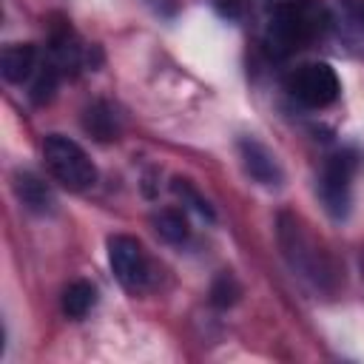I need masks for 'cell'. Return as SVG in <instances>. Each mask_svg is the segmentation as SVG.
Listing matches in <instances>:
<instances>
[{
  "label": "cell",
  "mask_w": 364,
  "mask_h": 364,
  "mask_svg": "<svg viewBox=\"0 0 364 364\" xmlns=\"http://www.w3.org/2000/svg\"><path fill=\"white\" fill-rule=\"evenodd\" d=\"M262 43L264 51L276 60L290 57L301 46H307L321 28H324V14L316 3L310 0H296L290 6H282L262 20Z\"/></svg>",
  "instance_id": "cell-1"
},
{
  "label": "cell",
  "mask_w": 364,
  "mask_h": 364,
  "mask_svg": "<svg viewBox=\"0 0 364 364\" xmlns=\"http://www.w3.org/2000/svg\"><path fill=\"white\" fill-rule=\"evenodd\" d=\"M279 242H282V250H284L290 267L299 276H304L310 284H316L321 290H333L336 267H333L330 256L304 233V228L299 225L296 216H290V213L279 216Z\"/></svg>",
  "instance_id": "cell-2"
},
{
  "label": "cell",
  "mask_w": 364,
  "mask_h": 364,
  "mask_svg": "<svg viewBox=\"0 0 364 364\" xmlns=\"http://www.w3.org/2000/svg\"><path fill=\"white\" fill-rule=\"evenodd\" d=\"M43 162L48 173L68 191H85L97 182V165L91 156L63 134H48L43 139Z\"/></svg>",
  "instance_id": "cell-3"
},
{
  "label": "cell",
  "mask_w": 364,
  "mask_h": 364,
  "mask_svg": "<svg viewBox=\"0 0 364 364\" xmlns=\"http://www.w3.org/2000/svg\"><path fill=\"white\" fill-rule=\"evenodd\" d=\"M358 168L355 151H336L327 156L318 176V199L333 219H347L353 208V173Z\"/></svg>",
  "instance_id": "cell-4"
},
{
  "label": "cell",
  "mask_w": 364,
  "mask_h": 364,
  "mask_svg": "<svg viewBox=\"0 0 364 364\" xmlns=\"http://www.w3.org/2000/svg\"><path fill=\"white\" fill-rule=\"evenodd\" d=\"M341 91L338 74L327 63H304L287 74V94L304 108H327Z\"/></svg>",
  "instance_id": "cell-5"
},
{
  "label": "cell",
  "mask_w": 364,
  "mask_h": 364,
  "mask_svg": "<svg viewBox=\"0 0 364 364\" xmlns=\"http://www.w3.org/2000/svg\"><path fill=\"white\" fill-rule=\"evenodd\" d=\"M108 264L117 276V282L131 290V293H142L148 287V279H151V264H148V256L142 250V245L134 239V236H125V233H117L108 239Z\"/></svg>",
  "instance_id": "cell-6"
},
{
  "label": "cell",
  "mask_w": 364,
  "mask_h": 364,
  "mask_svg": "<svg viewBox=\"0 0 364 364\" xmlns=\"http://www.w3.org/2000/svg\"><path fill=\"white\" fill-rule=\"evenodd\" d=\"M239 159H242L245 173L253 182H259L264 188H282L284 171H282L276 154L264 142H259L256 136H242L239 139Z\"/></svg>",
  "instance_id": "cell-7"
},
{
  "label": "cell",
  "mask_w": 364,
  "mask_h": 364,
  "mask_svg": "<svg viewBox=\"0 0 364 364\" xmlns=\"http://www.w3.org/2000/svg\"><path fill=\"white\" fill-rule=\"evenodd\" d=\"M11 188H14V196L20 199V205L37 216H48L54 213L57 208V199L48 188V182H43L37 173L31 171H17L14 179H11Z\"/></svg>",
  "instance_id": "cell-8"
},
{
  "label": "cell",
  "mask_w": 364,
  "mask_h": 364,
  "mask_svg": "<svg viewBox=\"0 0 364 364\" xmlns=\"http://www.w3.org/2000/svg\"><path fill=\"white\" fill-rule=\"evenodd\" d=\"M37 68V48L31 43H9L0 54V74L9 82H23Z\"/></svg>",
  "instance_id": "cell-9"
},
{
  "label": "cell",
  "mask_w": 364,
  "mask_h": 364,
  "mask_svg": "<svg viewBox=\"0 0 364 364\" xmlns=\"http://www.w3.org/2000/svg\"><path fill=\"white\" fill-rule=\"evenodd\" d=\"M82 128L100 142H111V139L119 136V119H117V114L108 102L88 105L85 114H82Z\"/></svg>",
  "instance_id": "cell-10"
},
{
  "label": "cell",
  "mask_w": 364,
  "mask_h": 364,
  "mask_svg": "<svg viewBox=\"0 0 364 364\" xmlns=\"http://www.w3.org/2000/svg\"><path fill=\"white\" fill-rule=\"evenodd\" d=\"M151 222H154V230L159 233V239H165L168 245H182L191 233V225H188L185 213L176 210V208H165V210L154 213Z\"/></svg>",
  "instance_id": "cell-11"
},
{
  "label": "cell",
  "mask_w": 364,
  "mask_h": 364,
  "mask_svg": "<svg viewBox=\"0 0 364 364\" xmlns=\"http://www.w3.org/2000/svg\"><path fill=\"white\" fill-rule=\"evenodd\" d=\"M97 304V287L91 282H71L63 293V313L68 318H82Z\"/></svg>",
  "instance_id": "cell-12"
},
{
  "label": "cell",
  "mask_w": 364,
  "mask_h": 364,
  "mask_svg": "<svg viewBox=\"0 0 364 364\" xmlns=\"http://www.w3.org/2000/svg\"><path fill=\"white\" fill-rule=\"evenodd\" d=\"M60 77H63V71L48 60V63H43L40 65V71H37V77H34V82H31V102L34 105H46V102H51V97H54V91H57V85H60Z\"/></svg>",
  "instance_id": "cell-13"
},
{
  "label": "cell",
  "mask_w": 364,
  "mask_h": 364,
  "mask_svg": "<svg viewBox=\"0 0 364 364\" xmlns=\"http://www.w3.org/2000/svg\"><path fill=\"white\" fill-rule=\"evenodd\" d=\"M239 296H242V284L236 282V276L230 270H222L210 284V304L219 310H228L239 301Z\"/></svg>",
  "instance_id": "cell-14"
},
{
  "label": "cell",
  "mask_w": 364,
  "mask_h": 364,
  "mask_svg": "<svg viewBox=\"0 0 364 364\" xmlns=\"http://www.w3.org/2000/svg\"><path fill=\"white\" fill-rule=\"evenodd\" d=\"M173 191L191 205V208H196L202 216H208V219H213L216 213H213V208H210V202L208 199H202L199 193H196V188H191V182L188 179H173Z\"/></svg>",
  "instance_id": "cell-15"
},
{
  "label": "cell",
  "mask_w": 364,
  "mask_h": 364,
  "mask_svg": "<svg viewBox=\"0 0 364 364\" xmlns=\"http://www.w3.org/2000/svg\"><path fill=\"white\" fill-rule=\"evenodd\" d=\"M290 3H296V0H250V6H253V11H256L259 20H262L264 14L282 9V6H290Z\"/></svg>",
  "instance_id": "cell-16"
},
{
  "label": "cell",
  "mask_w": 364,
  "mask_h": 364,
  "mask_svg": "<svg viewBox=\"0 0 364 364\" xmlns=\"http://www.w3.org/2000/svg\"><path fill=\"white\" fill-rule=\"evenodd\" d=\"M216 11H219L222 17L236 20V17H239V0H216Z\"/></svg>",
  "instance_id": "cell-17"
}]
</instances>
